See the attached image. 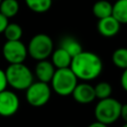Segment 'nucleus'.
<instances>
[{
  "label": "nucleus",
  "mask_w": 127,
  "mask_h": 127,
  "mask_svg": "<svg viewBox=\"0 0 127 127\" xmlns=\"http://www.w3.org/2000/svg\"><path fill=\"white\" fill-rule=\"evenodd\" d=\"M69 67L78 79L90 81L100 75L103 64L100 57L95 53L82 51L72 58Z\"/></svg>",
  "instance_id": "f257e3e1"
},
{
  "label": "nucleus",
  "mask_w": 127,
  "mask_h": 127,
  "mask_svg": "<svg viewBox=\"0 0 127 127\" xmlns=\"http://www.w3.org/2000/svg\"><path fill=\"white\" fill-rule=\"evenodd\" d=\"M8 85L17 90H26L34 81L32 70L24 64H9L5 69Z\"/></svg>",
  "instance_id": "f03ea898"
},
{
  "label": "nucleus",
  "mask_w": 127,
  "mask_h": 127,
  "mask_svg": "<svg viewBox=\"0 0 127 127\" xmlns=\"http://www.w3.org/2000/svg\"><path fill=\"white\" fill-rule=\"evenodd\" d=\"M77 83L78 78L75 76L70 67L56 68L54 76L51 80L53 91L61 96L71 95Z\"/></svg>",
  "instance_id": "7ed1b4c3"
},
{
  "label": "nucleus",
  "mask_w": 127,
  "mask_h": 127,
  "mask_svg": "<svg viewBox=\"0 0 127 127\" xmlns=\"http://www.w3.org/2000/svg\"><path fill=\"white\" fill-rule=\"evenodd\" d=\"M121 105L122 103L120 101L111 96L104 99H99L94 107V116L96 121L106 125L113 124L120 118Z\"/></svg>",
  "instance_id": "20e7f679"
},
{
  "label": "nucleus",
  "mask_w": 127,
  "mask_h": 127,
  "mask_svg": "<svg viewBox=\"0 0 127 127\" xmlns=\"http://www.w3.org/2000/svg\"><path fill=\"white\" fill-rule=\"evenodd\" d=\"M27 50L28 55L35 61L47 60L54 51V42L49 35L40 33L32 37Z\"/></svg>",
  "instance_id": "39448f33"
},
{
  "label": "nucleus",
  "mask_w": 127,
  "mask_h": 127,
  "mask_svg": "<svg viewBox=\"0 0 127 127\" xmlns=\"http://www.w3.org/2000/svg\"><path fill=\"white\" fill-rule=\"evenodd\" d=\"M52 95L49 83L40 80L33 81L26 89V100L33 107H41L48 103Z\"/></svg>",
  "instance_id": "423d86ee"
},
{
  "label": "nucleus",
  "mask_w": 127,
  "mask_h": 127,
  "mask_svg": "<svg viewBox=\"0 0 127 127\" xmlns=\"http://www.w3.org/2000/svg\"><path fill=\"white\" fill-rule=\"evenodd\" d=\"M2 54L9 64H20L24 63L27 59L28 50L21 40L6 41L2 48Z\"/></svg>",
  "instance_id": "0eeeda50"
},
{
  "label": "nucleus",
  "mask_w": 127,
  "mask_h": 127,
  "mask_svg": "<svg viewBox=\"0 0 127 127\" xmlns=\"http://www.w3.org/2000/svg\"><path fill=\"white\" fill-rule=\"evenodd\" d=\"M19 107L20 99L15 92L7 89L0 92V116L11 117L17 113Z\"/></svg>",
  "instance_id": "6e6552de"
},
{
  "label": "nucleus",
  "mask_w": 127,
  "mask_h": 127,
  "mask_svg": "<svg viewBox=\"0 0 127 127\" xmlns=\"http://www.w3.org/2000/svg\"><path fill=\"white\" fill-rule=\"evenodd\" d=\"M73 99L80 104H88L91 103L95 98L94 86L88 83V81H83L77 83L71 93Z\"/></svg>",
  "instance_id": "1a4fd4ad"
},
{
  "label": "nucleus",
  "mask_w": 127,
  "mask_h": 127,
  "mask_svg": "<svg viewBox=\"0 0 127 127\" xmlns=\"http://www.w3.org/2000/svg\"><path fill=\"white\" fill-rule=\"evenodd\" d=\"M120 26L121 24L111 15L98 20L97 31L101 36L105 38H112L118 34Z\"/></svg>",
  "instance_id": "9d476101"
},
{
  "label": "nucleus",
  "mask_w": 127,
  "mask_h": 127,
  "mask_svg": "<svg viewBox=\"0 0 127 127\" xmlns=\"http://www.w3.org/2000/svg\"><path fill=\"white\" fill-rule=\"evenodd\" d=\"M56 71V67L52 64L51 61L48 60H42L38 61L35 65V75L37 76L38 80L50 83L54 73Z\"/></svg>",
  "instance_id": "9b49d317"
},
{
  "label": "nucleus",
  "mask_w": 127,
  "mask_h": 127,
  "mask_svg": "<svg viewBox=\"0 0 127 127\" xmlns=\"http://www.w3.org/2000/svg\"><path fill=\"white\" fill-rule=\"evenodd\" d=\"M51 57H52L51 62L56 68H64L70 66L72 57L63 48L59 47L58 49L53 51Z\"/></svg>",
  "instance_id": "f8f14e48"
},
{
  "label": "nucleus",
  "mask_w": 127,
  "mask_h": 127,
  "mask_svg": "<svg viewBox=\"0 0 127 127\" xmlns=\"http://www.w3.org/2000/svg\"><path fill=\"white\" fill-rule=\"evenodd\" d=\"M60 47L63 48L64 51H66L72 58L83 51L82 46L78 42V40H76L71 36H65L64 38H63L61 40Z\"/></svg>",
  "instance_id": "ddd939ff"
},
{
  "label": "nucleus",
  "mask_w": 127,
  "mask_h": 127,
  "mask_svg": "<svg viewBox=\"0 0 127 127\" xmlns=\"http://www.w3.org/2000/svg\"><path fill=\"white\" fill-rule=\"evenodd\" d=\"M93 15L99 20L112 15V4L107 0H98L92 6Z\"/></svg>",
  "instance_id": "4468645a"
},
{
  "label": "nucleus",
  "mask_w": 127,
  "mask_h": 127,
  "mask_svg": "<svg viewBox=\"0 0 127 127\" xmlns=\"http://www.w3.org/2000/svg\"><path fill=\"white\" fill-rule=\"evenodd\" d=\"M112 16L121 25L127 24V0H116L112 4Z\"/></svg>",
  "instance_id": "2eb2a0df"
},
{
  "label": "nucleus",
  "mask_w": 127,
  "mask_h": 127,
  "mask_svg": "<svg viewBox=\"0 0 127 127\" xmlns=\"http://www.w3.org/2000/svg\"><path fill=\"white\" fill-rule=\"evenodd\" d=\"M20 9L18 0H2L0 3V13L6 18L10 19L15 17Z\"/></svg>",
  "instance_id": "dca6fc26"
},
{
  "label": "nucleus",
  "mask_w": 127,
  "mask_h": 127,
  "mask_svg": "<svg viewBox=\"0 0 127 127\" xmlns=\"http://www.w3.org/2000/svg\"><path fill=\"white\" fill-rule=\"evenodd\" d=\"M25 3L31 11L42 14L50 10L53 4V0H25Z\"/></svg>",
  "instance_id": "f3484780"
},
{
  "label": "nucleus",
  "mask_w": 127,
  "mask_h": 127,
  "mask_svg": "<svg viewBox=\"0 0 127 127\" xmlns=\"http://www.w3.org/2000/svg\"><path fill=\"white\" fill-rule=\"evenodd\" d=\"M111 61L114 65L120 69L127 68V48L116 49L111 56Z\"/></svg>",
  "instance_id": "a211bd4d"
},
{
  "label": "nucleus",
  "mask_w": 127,
  "mask_h": 127,
  "mask_svg": "<svg viewBox=\"0 0 127 127\" xmlns=\"http://www.w3.org/2000/svg\"><path fill=\"white\" fill-rule=\"evenodd\" d=\"M6 41H18L23 36V29L17 23H8L3 32Z\"/></svg>",
  "instance_id": "6ab92c4d"
},
{
  "label": "nucleus",
  "mask_w": 127,
  "mask_h": 127,
  "mask_svg": "<svg viewBox=\"0 0 127 127\" xmlns=\"http://www.w3.org/2000/svg\"><path fill=\"white\" fill-rule=\"evenodd\" d=\"M95 96L98 99H104L110 97L112 93V86L107 81H100L94 86Z\"/></svg>",
  "instance_id": "aec40b11"
},
{
  "label": "nucleus",
  "mask_w": 127,
  "mask_h": 127,
  "mask_svg": "<svg viewBox=\"0 0 127 127\" xmlns=\"http://www.w3.org/2000/svg\"><path fill=\"white\" fill-rule=\"evenodd\" d=\"M7 86H8V81H7L5 70L0 68V92L5 90L7 88Z\"/></svg>",
  "instance_id": "412c9836"
},
{
  "label": "nucleus",
  "mask_w": 127,
  "mask_h": 127,
  "mask_svg": "<svg viewBox=\"0 0 127 127\" xmlns=\"http://www.w3.org/2000/svg\"><path fill=\"white\" fill-rule=\"evenodd\" d=\"M120 84H121L122 88L127 92V68L123 69V72L120 77Z\"/></svg>",
  "instance_id": "4be33fe9"
},
{
  "label": "nucleus",
  "mask_w": 127,
  "mask_h": 127,
  "mask_svg": "<svg viewBox=\"0 0 127 127\" xmlns=\"http://www.w3.org/2000/svg\"><path fill=\"white\" fill-rule=\"evenodd\" d=\"M9 21H8V18H6L3 14L0 13V34H3L5 28L7 27Z\"/></svg>",
  "instance_id": "5701e85b"
},
{
  "label": "nucleus",
  "mask_w": 127,
  "mask_h": 127,
  "mask_svg": "<svg viewBox=\"0 0 127 127\" xmlns=\"http://www.w3.org/2000/svg\"><path fill=\"white\" fill-rule=\"evenodd\" d=\"M120 118H122V119L124 120V122H127V103L121 105Z\"/></svg>",
  "instance_id": "b1692460"
},
{
  "label": "nucleus",
  "mask_w": 127,
  "mask_h": 127,
  "mask_svg": "<svg viewBox=\"0 0 127 127\" xmlns=\"http://www.w3.org/2000/svg\"><path fill=\"white\" fill-rule=\"evenodd\" d=\"M87 127H108V125L103 124V123H101V122H99V121H95V122L90 123Z\"/></svg>",
  "instance_id": "393cba45"
},
{
  "label": "nucleus",
  "mask_w": 127,
  "mask_h": 127,
  "mask_svg": "<svg viewBox=\"0 0 127 127\" xmlns=\"http://www.w3.org/2000/svg\"><path fill=\"white\" fill-rule=\"evenodd\" d=\"M121 127H127V122H125V123H124V124H123Z\"/></svg>",
  "instance_id": "a878e982"
},
{
  "label": "nucleus",
  "mask_w": 127,
  "mask_h": 127,
  "mask_svg": "<svg viewBox=\"0 0 127 127\" xmlns=\"http://www.w3.org/2000/svg\"><path fill=\"white\" fill-rule=\"evenodd\" d=\"M1 1H2V0H0V3H1Z\"/></svg>",
  "instance_id": "bb28decb"
},
{
  "label": "nucleus",
  "mask_w": 127,
  "mask_h": 127,
  "mask_svg": "<svg viewBox=\"0 0 127 127\" xmlns=\"http://www.w3.org/2000/svg\"><path fill=\"white\" fill-rule=\"evenodd\" d=\"M68 127H71V126H68Z\"/></svg>",
  "instance_id": "cd10ccee"
}]
</instances>
